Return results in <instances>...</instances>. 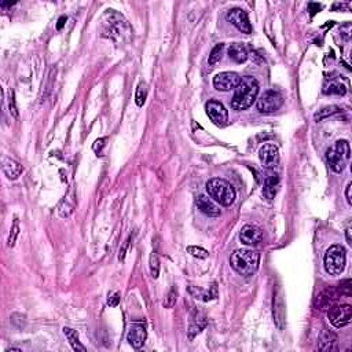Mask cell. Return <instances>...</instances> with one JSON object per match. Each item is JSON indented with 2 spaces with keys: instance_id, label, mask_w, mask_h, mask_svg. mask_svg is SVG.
<instances>
[{
  "instance_id": "23",
  "label": "cell",
  "mask_w": 352,
  "mask_h": 352,
  "mask_svg": "<svg viewBox=\"0 0 352 352\" xmlns=\"http://www.w3.org/2000/svg\"><path fill=\"white\" fill-rule=\"evenodd\" d=\"M228 56L237 64H242L248 60V50L242 43H232L228 47Z\"/></svg>"
},
{
  "instance_id": "28",
  "label": "cell",
  "mask_w": 352,
  "mask_h": 352,
  "mask_svg": "<svg viewBox=\"0 0 352 352\" xmlns=\"http://www.w3.org/2000/svg\"><path fill=\"white\" fill-rule=\"evenodd\" d=\"M147 92H149V90H147L146 83H141V84L138 86L136 94H135V102H136V105L139 106V108H141V106H143V105H145V102H146Z\"/></svg>"
},
{
  "instance_id": "22",
  "label": "cell",
  "mask_w": 352,
  "mask_h": 352,
  "mask_svg": "<svg viewBox=\"0 0 352 352\" xmlns=\"http://www.w3.org/2000/svg\"><path fill=\"white\" fill-rule=\"evenodd\" d=\"M336 341H337V337H336L335 333H331L329 330H323L319 336L318 349L323 352L333 351V349H336Z\"/></svg>"
},
{
  "instance_id": "29",
  "label": "cell",
  "mask_w": 352,
  "mask_h": 352,
  "mask_svg": "<svg viewBox=\"0 0 352 352\" xmlns=\"http://www.w3.org/2000/svg\"><path fill=\"white\" fill-rule=\"evenodd\" d=\"M223 50H224V44H222V43L216 44L215 47H213V50L210 51V55H209V58H208V64L209 65L218 64V62L222 60Z\"/></svg>"
},
{
  "instance_id": "35",
  "label": "cell",
  "mask_w": 352,
  "mask_h": 352,
  "mask_svg": "<svg viewBox=\"0 0 352 352\" xmlns=\"http://www.w3.org/2000/svg\"><path fill=\"white\" fill-rule=\"evenodd\" d=\"M129 241H131V237H129L128 240L125 241L124 242V246L120 249V255H119V260H121V262H124L125 259V252H127V248H128L129 245Z\"/></svg>"
},
{
  "instance_id": "7",
  "label": "cell",
  "mask_w": 352,
  "mask_h": 352,
  "mask_svg": "<svg viewBox=\"0 0 352 352\" xmlns=\"http://www.w3.org/2000/svg\"><path fill=\"white\" fill-rule=\"evenodd\" d=\"M282 103H284V96H282V94L279 91L267 90L260 95L256 106H258L259 112L268 114V113L277 112L282 106Z\"/></svg>"
},
{
  "instance_id": "36",
  "label": "cell",
  "mask_w": 352,
  "mask_h": 352,
  "mask_svg": "<svg viewBox=\"0 0 352 352\" xmlns=\"http://www.w3.org/2000/svg\"><path fill=\"white\" fill-rule=\"evenodd\" d=\"M308 10L311 11V14H317L318 11H321L322 10V6L318 5V3H309L308 5Z\"/></svg>"
},
{
  "instance_id": "2",
  "label": "cell",
  "mask_w": 352,
  "mask_h": 352,
  "mask_svg": "<svg viewBox=\"0 0 352 352\" xmlns=\"http://www.w3.org/2000/svg\"><path fill=\"white\" fill-rule=\"evenodd\" d=\"M259 94V83L252 76H245L241 79L240 84L236 88L231 99V108L234 110H246L256 101Z\"/></svg>"
},
{
  "instance_id": "19",
  "label": "cell",
  "mask_w": 352,
  "mask_h": 352,
  "mask_svg": "<svg viewBox=\"0 0 352 352\" xmlns=\"http://www.w3.org/2000/svg\"><path fill=\"white\" fill-rule=\"evenodd\" d=\"M206 326V317L201 312H194L191 319H190L189 327V339L193 340L198 333H201L202 329Z\"/></svg>"
},
{
  "instance_id": "32",
  "label": "cell",
  "mask_w": 352,
  "mask_h": 352,
  "mask_svg": "<svg viewBox=\"0 0 352 352\" xmlns=\"http://www.w3.org/2000/svg\"><path fill=\"white\" fill-rule=\"evenodd\" d=\"M18 234H19V222H18V219L15 218V219H14L13 227H11V232H10L9 237V246H14L15 241H17Z\"/></svg>"
},
{
  "instance_id": "18",
  "label": "cell",
  "mask_w": 352,
  "mask_h": 352,
  "mask_svg": "<svg viewBox=\"0 0 352 352\" xmlns=\"http://www.w3.org/2000/svg\"><path fill=\"white\" fill-rule=\"evenodd\" d=\"M197 208L201 210L204 215L210 216V218H218V216H220L219 206L216 205L215 202L212 201L210 198L206 197V195H200L197 198Z\"/></svg>"
},
{
  "instance_id": "14",
  "label": "cell",
  "mask_w": 352,
  "mask_h": 352,
  "mask_svg": "<svg viewBox=\"0 0 352 352\" xmlns=\"http://www.w3.org/2000/svg\"><path fill=\"white\" fill-rule=\"evenodd\" d=\"M263 238L262 230L256 226H252V224H246L244 227L241 228L240 231V240L244 245H248V246H252V245H258Z\"/></svg>"
},
{
  "instance_id": "38",
  "label": "cell",
  "mask_w": 352,
  "mask_h": 352,
  "mask_svg": "<svg viewBox=\"0 0 352 352\" xmlns=\"http://www.w3.org/2000/svg\"><path fill=\"white\" fill-rule=\"evenodd\" d=\"M105 141H106L105 138H101V139H98V141L95 142L94 150L96 151V153H98V155H99V153H101V151H99V150H101V149H102V147H103V145H105Z\"/></svg>"
},
{
  "instance_id": "40",
  "label": "cell",
  "mask_w": 352,
  "mask_h": 352,
  "mask_svg": "<svg viewBox=\"0 0 352 352\" xmlns=\"http://www.w3.org/2000/svg\"><path fill=\"white\" fill-rule=\"evenodd\" d=\"M351 227H348L347 230H345V238H347V244L349 245V246H352V237H351Z\"/></svg>"
},
{
  "instance_id": "27",
  "label": "cell",
  "mask_w": 352,
  "mask_h": 352,
  "mask_svg": "<svg viewBox=\"0 0 352 352\" xmlns=\"http://www.w3.org/2000/svg\"><path fill=\"white\" fill-rule=\"evenodd\" d=\"M340 112V108L339 106H336V105H331V106H325V108H322L321 110H318V112L314 114V119H315V121H321L323 120V119H326V117L329 116H333V114H336V113Z\"/></svg>"
},
{
  "instance_id": "41",
  "label": "cell",
  "mask_w": 352,
  "mask_h": 352,
  "mask_svg": "<svg viewBox=\"0 0 352 352\" xmlns=\"http://www.w3.org/2000/svg\"><path fill=\"white\" fill-rule=\"evenodd\" d=\"M65 21H66V17H61L60 21H58V25H56V29H62V26L65 25Z\"/></svg>"
},
{
  "instance_id": "13",
  "label": "cell",
  "mask_w": 352,
  "mask_h": 352,
  "mask_svg": "<svg viewBox=\"0 0 352 352\" xmlns=\"http://www.w3.org/2000/svg\"><path fill=\"white\" fill-rule=\"evenodd\" d=\"M272 315H274V322L278 329H284L285 327V303L282 292L281 290H275L274 299H272Z\"/></svg>"
},
{
  "instance_id": "16",
  "label": "cell",
  "mask_w": 352,
  "mask_h": 352,
  "mask_svg": "<svg viewBox=\"0 0 352 352\" xmlns=\"http://www.w3.org/2000/svg\"><path fill=\"white\" fill-rule=\"evenodd\" d=\"M187 292L190 293V296L197 299V300L201 301H210L218 297V285L213 284L210 286L208 290L202 288H198V286H189L187 288Z\"/></svg>"
},
{
  "instance_id": "9",
  "label": "cell",
  "mask_w": 352,
  "mask_h": 352,
  "mask_svg": "<svg viewBox=\"0 0 352 352\" xmlns=\"http://www.w3.org/2000/svg\"><path fill=\"white\" fill-rule=\"evenodd\" d=\"M240 82V74L236 73V72H223V73L216 74L213 77V87L218 91L227 92V91L236 90Z\"/></svg>"
},
{
  "instance_id": "21",
  "label": "cell",
  "mask_w": 352,
  "mask_h": 352,
  "mask_svg": "<svg viewBox=\"0 0 352 352\" xmlns=\"http://www.w3.org/2000/svg\"><path fill=\"white\" fill-rule=\"evenodd\" d=\"M337 299L339 297H337V293L335 292V289H326L321 295H318L315 304L319 309H329Z\"/></svg>"
},
{
  "instance_id": "4",
  "label": "cell",
  "mask_w": 352,
  "mask_h": 352,
  "mask_svg": "<svg viewBox=\"0 0 352 352\" xmlns=\"http://www.w3.org/2000/svg\"><path fill=\"white\" fill-rule=\"evenodd\" d=\"M351 159V149L348 141H337V142L327 149L326 161L331 171L341 173L345 169L348 161Z\"/></svg>"
},
{
  "instance_id": "15",
  "label": "cell",
  "mask_w": 352,
  "mask_h": 352,
  "mask_svg": "<svg viewBox=\"0 0 352 352\" xmlns=\"http://www.w3.org/2000/svg\"><path fill=\"white\" fill-rule=\"evenodd\" d=\"M146 329L141 323H135L132 326L129 327L128 335H127V341L129 343V345L133 348H141L146 341Z\"/></svg>"
},
{
  "instance_id": "11",
  "label": "cell",
  "mask_w": 352,
  "mask_h": 352,
  "mask_svg": "<svg viewBox=\"0 0 352 352\" xmlns=\"http://www.w3.org/2000/svg\"><path fill=\"white\" fill-rule=\"evenodd\" d=\"M260 163L266 169H274L279 163V150L274 143H266L259 150Z\"/></svg>"
},
{
  "instance_id": "6",
  "label": "cell",
  "mask_w": 352,
  "mask_h": 352,
  "mask_svg": "<svg viewBox=\"0 0 352 352\" xmlns=\"http://www.w3.org/2000/svg\"><path fill=\"white\" fill-rule=\"evenodd\" d=\"M347 250L343 245H331L323 258V266L329 275H340L345 268Z\"/></svg>"
},
{
  "instance_id": "17",
  "label": "cell",
  "mask_w": 352,
  "mask_h": 352,
  "mask_svg": "<svg viewBox=\"0 0 352 352\" xmlns=\"http://www.w3.org/2000/svg\"><path fill=\"white\" fill-rule=\"evenodd\" d=\"M2 169H3V173L9 178L10 181H15V179H18V178L21 176L22 171H24V168H22L21 164L18 163V161H15V160L9 159V157L3 159Z\"/></svg>"
},
{
  "instance_id": "34",
  "label": "cell",
  "mask_w": 352,
  "mask_h": 352,
  "mask_svg": "<svg viewBox=\"0 0 352 352\" xmlns=\"http://www.w3.org/2000/svg\"><path fill=\"white\" fill-rule=\"evenodd\" d=\"M119 301H120V293H114V295H112V296H109L108 299V304L110 305V307H116L117 304H119Z\"/></svg>"
},
{
  "instance_id": "1",
  "label": "cell",
  "mask_w": 352,
  "mask_h": 352,
  "mask_svg": "<svg viewBox=\"0 0 352 352\" xmlns=\"http://www.w3.org/2000/svg\"><path fill=\"white\" fill-rule=\"evenodd\" d=\"M132 29L128 21L114 10H106L102 15V36L113 40L114 43L129 42Z\"/></svg>"
},
{
  "instance_id": "33",
  "label": "cell",
  "mask_w": 352,
  "mask_h": 352,
  "mask_svg": "<svg viewBox=\"0 0 352 352\" xmlns=\"http://www.w3.org/2000/svg\"><path fill=\"white\" fill-rule=\"evenodd\" d=\"M176 296H178V293H176L175 289H171L169 293L167 295V297H165V300H164V307H165V308H172L176 303Z\"/></svg>"
},
{
  "instance_id": "37",
  "label": "cell",
  "mask_w": 352,
  "mask_h": 352,
  "mask_svg": "<svg viewBox=\"0 0 352 352\" xmlns=\"http://www.w3.org/2000/svg\"><path fill=\"white\" fill-rule=\"evenodd\" d=\"M351 189H352V183L349 182L345 187V200H347L348 205H352V200H351Z\"/></svg>"
},
{
  "instance_id": "39",
  "label": "cell",
  "mask_w": 352,
  "mask_h": 352,
  "mask_svg": "<svg viewBox=\"0 0 352 352\" xmlns=\"http://www.w3.org/2000/svg\"><path fill=\"white\" fill-rule=\"evenodd\" d=\"M11 101H10V113H13V116L14 117H17L18 116V113H17V109H15V105H14V98H13V92H11Z\"/></svg>"
},
{
  "instance_id": "5",
  "label": "cell",
  "mask_w": 352,
  "mask_h": 352,
  "mask_svg": "<svg viewBox=\"0 0 352 352\" xmlns=\"http://www.w3.org/2000/svg\"><path fill=\"white\" fill-rule=\"evenodd\" d=\"M206 191L210 198H213V201L222 206H230L236 201V190L231 183H228L227 181L220 179V178L210 179L206 183Z\"/></svg>"
},
{
  "instance_id": "31",
  "label": "cell",
  "mask_w": 352,
  "mask_h": 352,
  "mask_svg": "<svg viewBox=\"0 0 352 352\" xmlns=\"http://www.w3.org/2000/svg\"><path fill=\"white\" fill-rule=\"evenodd\" d=\"M187 252L190 255H193L194 258L198 259H206L209 256V252L201 248V246H187Z\"/></svg>"
},
{
  "instance_id": "10",
  "label": "cell",
  "mask_w": 352,
  "mask_h": 352,
  "mask_svg": "<svg viewBox=\"0 0 352 352\" xmlns=\"http://www.w3.org/2000/svg\"><path fill=\"white\" fill-rule=\"evenodd\" d=\"M206 114L210 120L213 121L216 125H224L228 120V113L224 108L223 103H220L219 101L210 99L205 105Z\"/></svg>"
},
{
  "instance_id": "12",
  "label": "cell",
  "mask_w": 352,
  "mask_h": 352,
  "mask_svg": "<svg viewBox=\"0 0 352 352\" xmlns=\"http://www.w3.org/2000/svg\"><path fill=\"white\" fill-rule=\"evenodd\" d=\"M227 21L231 22L232 25L236 26L237 29L241 30L242 33H250L252 32V25L249 22V17L246 11L242 9H231L227 13Z\"/></svg>"
},
{
  "instance_id": "3",
  "label": "cell",
  "mask_w": 352,
  "mask_h": 352,
  "mask_svg": "<svg viewBox=\"0 0 352 352\" xmlns=\"http://www.w3.org/2000/svg\"><path fill=\"white\" fill-rule=\"evenodd\" d=\"M260 256L258 252L250 249H237L231 253L230 264L242 277L253 275L259 268Z\"/></svg>"
},
{
  "instance_id": "26",
  "label": "cell",
  "mask_w": 352,
  "mask_h": 352,
  "mask_svg": "<svg viewBox=\"0 0 352 352\" xmlns=\"http://www.w3.org/2000/svg\"><path fill=\"white\" fill-rule=\"evenodd\" d=\"M64 333H65V336H66V339L69 340V343H70V345H72V348H73L74 351H82V352L87 351L86 347L80 343L77 330H74V329H72V327H64Z\"/></svg>"
},
{
  "instance_id": "20",
  "label": "cell",
  "mask_w": 352,
  "mask_h": 352,
  "mask_svg": "<svg viewBox=\"0 0 352 352\" xmlns=\"http://www.w3.org/2000/svg\"><path fill=\"white\" fill-rule=\"evenodd\" d=\"M279 185V178L277 173H268L264 179V187H263V194L267 200H272L277 194V189Z\"/></svg>"
},
{
  "instance_id": "25",
  "label": "cell",
  "mask_w": 352,
  "mask_h": 352,
  "mask_svg": "<svg viewBox=\"0 0 352 352\" xmlns=\"http://www.w3.org/2000/svg\"><path fill=\"white\" fill-rule=\"evenodd\" d=\"M323 92L330 95H345L347 92V87L344 86L343 83H340L339 80L330 79L326 80L325 86H323Z\"/></svg>"
},
{
  "instance_id": "30",
  "label": "cell",
  "mask_w": 352,
  "mask_h": 352,
  "mask_svg": "<svg viewBox=\"0 0 352 352\" xmlns=\"http://www.w3.org/2000/svg\"><path fill=\"white\" fill-rule=\"evenodd\" d=\"M150 274L153 278H159L160 274V262H159V256L155 252H151L150 255Z\"/></svg>"
},
{
  "instance_id": "24",
  "label": "cell",
  "mask_w": 352,
  "mask_h": 352,
  "mask_svg": "<svg viewBox=\"0 0 352 352\" xmlns=\"http://www.w3.org/2000/svg\"><path fill=\"white\" fill-rule=\"evenodd\" d=\"M56 74V68H51L48 72L47 77L44 79L43 86H42V92H40V101L44 102L48 98V95L51 94L52 87H54V79Z\"/></svg>"
},
{
  "instance_id": "8",
  "label": "cell",
  "mask_w": 352,
  "mask_h": 352,
  "mask_svg": "<svg viewBox=\"0 0 352 352\" xmlns=\"http://www.w3.org/2000/svg\"><path fill=\"white\" fill-rule=\"evenodd\" d=\"M327 318L337 329L348 326L352 321V307L349 304L331 305L327 309Z\"/></svg>"
}]
</instances>
